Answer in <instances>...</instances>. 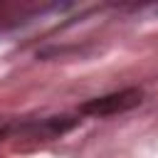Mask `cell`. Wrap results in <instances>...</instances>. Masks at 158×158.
<instances>
[{"label":"cell","instance_id":"cell-1","mask_svg":"<svg viewBox=\"0 0 158 158\" xmlns=\"http://www.w3.org/2000/svg\"><path fill=\"white\" fill-rule=\"evenodd\" d=\"M141 101H143V89H138V86H126V89H118V91H111V94L94 96V99L84 101V104L79 106V114L104 118V116H114V114L131 111V109H136Z\"/></svg>","mask_w":158,"mask_h":158},{"label":"cell","instance_id":"cell-2","mask_svg":"<svg viewBox=\"0 0 158 158\" xmlns=\"http://www.w3.org/2000/svg\"><path fill=\"white\" fill-rule=\"evenodd\" d=\"M77 123H79V118H72V116H49V118H42V121L22 123L15 131L17 133H30L32 138H57V136L72 131Z\"/></svg>","mask_w":158,"mask_h":158}]
</instances>
